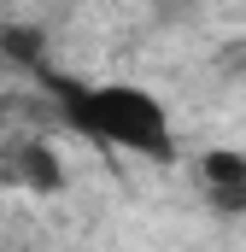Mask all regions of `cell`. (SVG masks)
Instances as JSON below:
<instances>
[{
  "label": "cell",
  "instance_id": "6da1fadb",
  "mask_svg": "<svg viewBox=\"0 0 246 252\" xmlns=\"http://www.w3.org/2000/svg\"><path fill=\"white\" fill-rule=\"evenodd\" d=\"M41 76L59 94L64 124L82 129L88 141L135 153V158H176V129H170V112L153 88H141V82H70L53 70H41Z\"/></svg>",
  "mask_w": 246,
  "mask_h": 252
},
{
  "label": "cell",
  "instance_id": "7a4b0ae2",
  "mask_svg": "<svg viewBox=\"0 0 246 252\" xmlns=\"http://www.w3.org/2000/svg\"><path fill=\"white\" fill-rule=\"evenodd\" d=\"M199 188H205V199H211L217 211L241 217V211H246V153L211 147V153L199 158Z\"/></svg>",
  "mask_w": 246,
  "mask_h": 252
},
{
  "label": "cell",
  "instance_id": "3957f363",
  "mask_svg": "<svg viewBox=\"0 0 246 252\" xmlns=\"http://www.w3.org/2000/svg\"><path fill=\"white\" fill-rule=\"evenodd\" d=\"M12 170H18V182L30 193H59L64 188V164H59V153H53L47 141L18 147V153H12Z\"/></svg>",
  "mask_w": 246,
  "mask_h": 252
},
{
  "label": "cell",
  "instance_id": "277c9868",
  "mask_svg": "<svg viewBox=\"0 0 246 252\" xmlns=\"http://www.w3.org/2000/svg\"><path fill=\"white\" fill-rule=\"evenodd\" d=\"M0 53L12 64H30V70H47V41L35 35V30H24V24H6L0 30Z\"/></svg>",
  "mask_w": 246,
  "mask_h": 252
}]
</instances>
